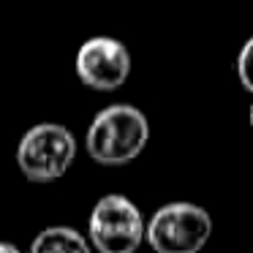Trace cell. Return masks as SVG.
Returning a JSON list of instances; mask_svg holds the SVG:
<instances>
[{"label":"cell","instance_id":"52a82bcc","mask_svg":"<svg viewBox=\"0 0 253 253\" xmlns=\"http://www.w3.org/2000/svg\"><path fill=\"white\" fill-rule=\"evenodd\" d=\"M237 71H240V82L248 93H253V39L245 41L240 52V60H237Z\"/></svg>","mask_w":253,"mask_h":253},{"label":"cell","instance_id":"8992f818","mask_svg":"<svg viewBox=\"0 0 253 253\" xmlns=\"http://www.w3.org/2000/svg\"><path fill=\"white\" fill-rule=\"evenodd\" d=\"M30 253H90V248H87V240L77 229L52 226V229H44L33 240Z\"/></svg>","mask_w":253,"mask_h":253},{"label":"cell","instance_id":"ba28073f","mask_svg":"<svg viewBox=\"0 0 253 253\" xmlns=\"http://www.w3.org/2000/svg\"><path fill=\"white\" fill-rule=\"evenodd\" d=\"M0 253H22L17 245H11V242H0Z\"/></svg>","mask_w":253,"mask_h":253},{"label":"cell","instance_id":"277c9868","mask_svg":"<svg viewBox=\"0 0 253 253\" xmlns=\"http://www.w3.org/2000/svg\"><path fill=\"white\" fill-rule=\"evenodd\" d=\"M147 226L131 199L109 193L93 207L90 240L101 253H133L142 245Z\"/></svg>","mask_w":253,"mask_h":253},{"label":"cell","instance_id":"9c48e42d","mask_svg":"<svg viewBox=\"0 0 253 253\" xmlns=\"http://www.w3.org/2000/svg\"><path fill=\"white\" fill-rule=\"evenodd\" d=\"M251 126H253V106H251Z\"/></svg>","mask_w":253,"mask_h":253},{"label":"cell","instance_id":"3957f363","mask_svg":"<svg viewBox=\"0 0 253 253\" xmlns=\"http://www.w3.org/2000/svg\"><path fill=\"white\" fill-rule=\"evenodd\" d=\"M212 234L207 210L188 202H171L150 218L144 240L155 253H199Z\"/></svg>","mask_w":253,"mask_h":253},{"label":"cell","instance_id":"7a4b0ae2","mask_svg":"<svg viewBox=\"0 0 253 253\" xmlns=\"http://www.w3.org/2000/svg\"><path fill=\"white\" fill-rule=\"evenodd\" d=\"M77 158V142L66 126L41 123L22 136L17 147V164L33 182H52L68 171Z\"/></svg>","mask_w":253,"mask_h":253},{"label":"cell","instance_id":"5b68a950","mask_svg":"<svg viewBox=\"0 0 253 253\" xmlns=\"http://www.w3.org/2000/svg\"><path fill=\"white\" fill-rule=\"evenodd\" d=\"M77 74L93 90H117L131 74V55L120 41L98 36L79 46Z\"/></svg>","mask_w":253,"mask_h":253},{"label":"cell","instance_id":"6da1fadb","mask_svg":"<svg viewBox=\"0 0 253 253\" xmlns=\"http://www.w3.org/2000/svg\"><path fill=\"white\" fill-rule=\"evenodd\" d=\"M150 139L147 117L131 104L106 106L95 115L87 131V153L104 166H120L133 161Z\"/></svg>","mask_w":253,"mask_h":253}]
</instances>
